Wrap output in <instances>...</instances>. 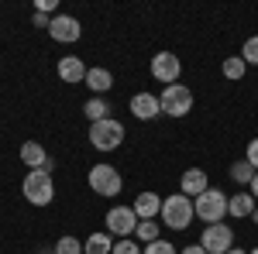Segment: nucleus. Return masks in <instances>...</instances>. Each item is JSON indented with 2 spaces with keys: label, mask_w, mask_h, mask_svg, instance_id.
I'll use <instances>...</instances> for the list:
<instances>
[{
  "label": "nucleus",
  "mask_w": 258,
  "mask_h": 254,
  "mask_svg": "<svg viewBox=\"0 0 258 254\" xmlns=\"http://www.w3.org/2000/svg\"><path fill=\"white\" fill-rule=\"evenodd\" d=\"M48 35H52L55 41H62V45H73V41H80L83 24L73 18V14H55L52 24H48Z\"/></svg>",
  "instance_id": "9d476101"
},
{
  "label": "nucleus",
  "mask_w": 258,
  "mask_h": 254,
  "mask_svg": "<svg viewBox=\"0 0 258 254\" xmlns=\"http://www.w3.org/2000/svg\"><path fill=\"white\" fill-rule=\"evenodd\" d=\"M251 254H258V247H255V251H251Z\"/></svg>",
  "instance_id": "72a5a7b5"
},
{
  "label": "nucleus",
  "mask_w": 258,
  "mask_h": 254,
  "mask_svg": "<svg viewBox=\"0 0 258 254\" xmlns=\"http://www.w3.org/2000/svg\"><path fill=\"white\" fill-rule=\"evenodd\" d=\"M227 254H244V251H241V247H231V251H227Z\"/></svg>",
  "instance_id": "7c9ffc66"
},
{
  "label": "nucleus",
  "mask_w": 258,
  "mask_h": 254,
  "mask_svg": "<svg viewBox=\"0 0 258 254\" xmlns=\"http://www.w3.org/2000/svg\"><path fill=\"white\" fill-rule=\"evenodd\" d=\"M162 114H169V117H186L189 110H193V90L189 86H182V82H176V86H165L162 90Z\"/></svg>",
  "instance_id": "39448f33"
},
{
  "label": "nucleus",
  "mask_w": 258,
  "mask_h": 254,
  "mask_svg": "<svg viewBox=\"0 0 258 254\" xmlns=\"http://www.w3.org/2000/svg\"><path fill=\"white\" fill-rule=\"evenodd\" d=\"M255 203H258V199L251 193H234V196H231V203H227V213H231V216H251V213H255Z\"/></svg>",
  "instance_id": "f3484780"
},
{
  "label": "nucleus",
  "mask_w": 258,
  "mask_h": 254,
  "mask_svg": "<svg viewBox=\"0 0 258 254\" xmlns=\"http://www.w3.org/2000/svg\"><path fill=\"white\" fill-rule=\"evenodd\" d=\"M86 86L93 90V97H103V93L114 86V72H110V69H100V65H97V69H90V72H86Z\"/></svg>",
  "instance_id": "dca6fc26"
},
{
  "label": "nucleus",
  "mask_w": 258,
  "mask_h": 254,
  "mask_svg": "<svg viewBox=\"0 0 258 254\" xmlns=\"http://www.w3.org/2000/svg\"><path fill=\"white\" fill-rule=\"evenodd\" d=\"M55 254H83V240H76V237H59L55 240Z\"/></svg>",
  "instance_id": "5701e85b"
},
{
  "label": "nucleus",
  "mask_w": 258,
  "mask_h": 254,
  "mask_svg": "<svg viewBox=\"0 0 258 254\" xmlns=\"http://www.w3.org/2000/svg\"><path fill=\"white\" fill-rule=\"evenodd\" d=\"M135 234H138V240L152 244V240H159V223H155V220H138Z\"/></svg>",
  "instance_id": "4be33fe9"
},
{
  "label": "nucleus",
  "mask_w": 258,
  "mask_h": 254,
  "mask_svg": "<svg viewBox=\"0 0 258 254\" xmlns=\"http://www.w3.org/2000/svg\"><path fill=\"white\" fill-rule=\"evenodd\" d=\"M41 254H55V247H52V251H41Z\"/></svg>",
  "instance_id": "473e14b6"
},
{
  "label": "nucleus",
  "mask_w": 258,
  "mask_h": 254,
  "mask_svg": "<svg viewBox=\"0 0 258 254\" xmlns=\"http://www.w3.org/2000/svg\"><path fill=\"white\" fill-rule=\"evenodd\" d=\"M231 179H234L238 186H251V179H255V168H251V165L241 158V161H234V165H231Z\"/></svg>",
  "instance_id": "412c9836"
},
{
  "label": "nucleus",
  "mask_w": 258,
  "mask_h": 254,
  "mask_svg": "<svg viewBox=\"0 0 258 254\" xmlns=\"http://www.w3.org/2000/svg\"><path fill=\"white\" fill-rule=\"evenodd\" d=\"M114 251V237L110 234H90L83 240V254H110Z\"/></svg>",
  "instance_id": "a211bd4d"
},
{
  "label": "nucleus",
  "mask_w": 258,
  "mask_h": 254,
  "mask_svg": "<svg viewBox=\"0 0 258 254\" xmlns=\"http://www.w3.org/2000/svg\"><path fill=\"white\" fill-rule=\"evenodd\" d=\"M241 59L248 62V65H258V35L244 41V48H241Z\"/></svg>",
  "instance_id": "393cba45"
},
{
  "label": "nucleus",
  "mask_w": 258,
  "mask_h": 254,
  "mask_svg": "<svg viewBox=\"0 0 258 254\" xmlns=\"http://www.w3.org/2000/svg\"><path fill=\"white\" fill-rule=\"evenodd\" d=\"M83 114L90 117V124H97V120H107L110 117V103L103 97H90L86 103H83Z\"/></svg>",
  "instance_id": "6ab92c4d"
},
{
  "label": "nucleus",
  "mask_w": 258,
  "mask_h": 254,
  "mask_svg": "<svg viewBox=\"0 0 258 254\" xmlns=\"http://www.w3.org/2000/svg\"><path fill=\"white\" fill-rule=\"evenodd\" d=\"M148 69H152V76L159 79V82H165V86H176L179 76H182V62H179V55H172V52H159Z\"/></svg>",
  "instance_id": "1a4fd4ad"
},
{
  "label": "nucleus",
  "mask_w": 258,
  "mask_h": 254,
  "mask_svg": "<svg viewBox=\"0 0 258 254\" xmlns=\"http://www.w3.org/2000/svg\"><path fill=\"white\" fill-rule=\"evenodd\" d=\"M248 193H251V196L258 199V172H255V179H251V186H248Z\"/></svg>",
  "instance_id": "c756f323"
},
{
  "label": "nucleus",
  "mask_w": 258,
  "mask_h": 254,
  "mask_svg": "<svg viewBox=\"0 0 258 254\" xmlns=\"http://www.w3.org/2000/svg\"><path fill=\"white\" fill-rule=\"evenodd\" d=\"M131 210L138 213V220H155V216L162 213L159 193H138V199H135V206H131Z\"/></svg>",
  "instance_id": "4468645a"
},
{
  "label": "nucleus",
  "mask_w": 258,
  "mask_h": 254,
  "mask_svg": "<svg viewBox=\"0 0 258 254\" xmlns=\"http://www.w3.org/2000/svg\"><path fill=\"white\" fill-rule=\"evenodd\" d=\"M127 110H131L138 120H155L162 114V103H159L155 93H135L131 103H127Z\"/></svg>",
  "instance_id": "9b49d317"
},
{
  "label": "nucleus",
  "mask_w": 258,
  "mask_h": 254,
  "mask_svg": "<svg viewBox=\"0 0 258 254\" xmlns=\"http://www.w3.org/2000/svg\"><path fill=\"white\" fill-rule=\"evenodd\" d=\"M244 161H248V165H251V168L258 172V137H255V141H248V151H244Z\"/></svg>",
  "instance_id": "bb28decb"
},
{
  "label": "nucleus",
  "mask_w": 258,
  "mask_h": 254,
  "mask_svg": "<svg viewBox=\"0 0 258 254\" xmlns=\"http://www.w3.org/2000/svg\"><path fill=\"white\" fill-rule=\"evenodd\" d=\"M135 227H138V213L131 210V206H114V210H107V234L110 237H131L135 234Z\"/></svg>",
  "instance_id": "6e6552de"
},
{
  "label": "nucleus",
  "mask_w": 258,
  "mask_h": 254,
  "mask_svg": "<svg viewBox=\"0 0 258 254\" xmlns=\"http://www.w3.org/2000/svg\"><path fill=\"white\" fill-rule=\"evenodd\" d=\"M21 193L31 206H48L55 199V182H52V172H28L24 182H21Z\"/></svg>",
  "instance_id": "f03ea898"
},
{
  "label": "nucleus",
  "mask_w": 258,
  "mask_h": 254,
  "mask_svg": "<svg viewBox=\"0 0 258 254\" xmlns=\"http://www.w3.org/2000/svg\"><path fill=\"white\" fill-rule=\"evenodd\" d=\"M86 72H90V69H86L76 55H69V59L59 62V79L62 82H73V86H76V82H86Z\"/></svg>",
  "instance_id": "2eb2a0df"
},
{
  "label": "nucleus",
  "mask_w": 258,
  "mask_h": 254,
  "mask_svg": "<svg viewBox=\"0 0 258 254\" xmlns=\"http://www.w3.org/2000/svg\"><path fill=\"white\" fill-rule=\"evenodd\" d=\"M227 203H231V199H227V193H224V189H214V186H210L203 196H197V199H193L197 216L207 223V227H210V223H224V216H227Z\"/></svg>",
  "instance_id": "7ed1b4c3"
},
{
  "label": "nucleus",
  "mask_w": 258,
  "mask_h": 254,
  "mask_svg": "<svg viewBox=\"0 0 258 254\" xmlns=\"http://www.w3.org/2000/svg\"><path fill=\"white\" fill-rule=\"evenodd\" d=\"M200 247L207 254H227L234 247V230H231L227 223H210V227H203Z\"/></svg>",
  "instance_id": "0eeeda50"
},
{
  "label": "nucleus",
  "mask_w": 258,
  "mask_h": 254,
  "mask_svg": "<svg viewBox=\"0 0 258 254\" xmlns=\"http://www.w3.org/2000/svg\"><path fill=\"white\" fill-rule=\"evenodd\" d=\"M162 223L169 227V230H186L193 220H197V206H193V199L182 193H172L169 199H162Z\"/></svg>",
  "instance_id": "f257e3e1"
},
{
  "label": "nucleus",
  "mask_w": 258,
  "mask_h": 254,
  "mask_svg": "<svg viewBox=\"0 0 258 254\" xmlns=\"http://www.w3.org/2000/svg\"><path fill=\"white\" fill-rule=\"evenodd\" d=\"M110 254H141V247L131 240V237H120V240H114V251Z\"/></svg>",
  "instance_id": "a878e982"
},
{
  "label": "nucleus",
  "mask_w": 258,
  "mask_h": 254,
  "mask_svg": "<svg viewBox=\"0 0 258 254\" xmlns=\"http://www.w3.org/2000/svg\"><path fill=\"white\" fill-rule=\"evenodd\" d=\"M120 141H124V124L120 120L107 117V120L90 124V144L97 151H114V148H120Z\"/></svg>",
  "instance_id": "20e7f679"
},
{
  "label": "nucleus",
  "mask_w": 258,
  "mask_h": 254,
  "mask_svg": "<svg viewBox=\"0 0 258 254\" xmlns=\"http://www.w3.org/2000/svg\"><path fill=\"white\" fill-rule=\"evenodd\" d=\"M179 254H207V251H203L200 244H189V247H182V251H179Z\"/></svg>",
  "instance_id": "c85d7f7f"
},
{
  "label": "nucleus",
  "mask_w": 258,
  "mask_h": 254,
  "mask_svg": "<svg viewBox=\"0 0 258 254\" xmlns=\"http://www.w3.org/2000/svg\"><path fill=\"white\" fill-rule=\"evenodd\" d=\"M90 189L97 196H117L120 189H124V179H120V172L114 168V165H93L90 168Z\"/></svg>",
  "instance_id": "423d86ee"
},
{
  "label": "nucleus",
  "mask_w": 258,
  "mask_h": 254,
  "mask_svg": "<svg viewBox=\"0 0 258 254\" xmlns=\"http://www.w3.org/2000/svg\"><path fill=\"white\" fill-rule=\"evenodd\" d=\"M141 254H176V247H172V244H169V240H152V244H145V247H141Z\"/></svg>",
  "instance_id": "b1692460"
},
{
  "label": "nucleus",
  "mask_w": 258,
  "mask_h": 254,
  "mask_svg": "<svg viewBox=\"0 0 258 254\" xmlns=\"http://www.w3.org/2000/svg\"><path fill=\"white\" fill-rule=\"evenodd\" d=\"M21 161L28 165V172H38V168H45V161H48V151L41 148L38 141H24L21 144Z\"/></svg>",
  "instance_id": "ddd939ff"
},
{
  "label": "nucleus",
  "mask_w": 258,
  "mask_h": 254,
  "mask_svg": "<svg viewBox=\"0 0 258 254\" xmlns=\"http://www.w3.org/2000/svg\"><path fill=\"white\" fill-rule=\"evenodd\" d=\"M220 72L231 79V82H238V79H244V72H248V62L241 59V55H231V59H224Z\"/></svg>",
  "instance_id": "aec40b11"
},
{
  "label": "nucleus",
  "mask_w": 258,
  "mask_h": 254,
  "mask_svg": "<svg viewBox=\"0 0 258 254\" xmlns=\"http://www.w3.org/2000/svg\"><path fill=\"white\" fill-rule=\"evenodd\" d=\"M251 220H255V223H258V206H255V213H251Z\"/></svg>",
  "instance_id": "2f4dec72"
},
{
  "label": "nucleus",
  "mask_w": 258,
  "mask_h": 254,
  "mask_svg": "<svg viewBox=\"0 0 258 254\" xmlns=\"http://www.w3.org/2000/svg\"><path fill=\"white\" fill-rule=\"evenodd\" d=\"M48 24H52V18H48V14H38V11H35V28H48Z\"/></svg>",
  "instance_id": "cd10ccee"
},
{
  "label": "nucleus",
  "mask_w": 258,
  "mask_h": 254,
  "mask_svg": "<svg viewBox=\"0 0 258 254\" xmlns=\"http://www.w3.org/2000/svg\"><path fill=\"white\" fill-rule=\"evenodd\" d=\"M210 189V182H207V172L203 168H186L182 172V196H189V199H197Z\"/></svg>",
  "instance_id": "f8f14e48"
}]
</instances>
